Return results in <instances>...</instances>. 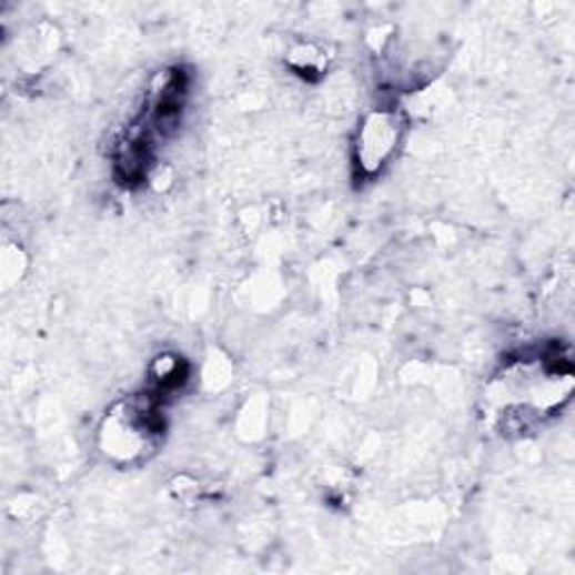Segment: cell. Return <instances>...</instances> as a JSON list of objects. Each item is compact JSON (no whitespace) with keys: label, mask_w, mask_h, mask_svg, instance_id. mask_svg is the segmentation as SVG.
I'll return each instance as SVG.
<instances>
[{"label":"cell","mask_w":575,"mask_h":575,"mask_svg":"<svg viewBox=\"0 0 575 575\" xmlns=\"http://www.w3.org/2000/svg\"><path fill=\"white\" fill-rule=\"evenodd\" d=\"M399 142V129L392 118L375 115L362 131L360 138V155L362 167L366 171H375L382 162L390 158Z\"/></svg>","instance_id":"obj_1"}]
</instances>
